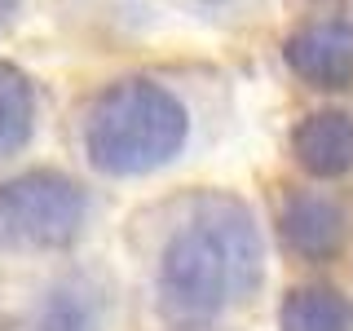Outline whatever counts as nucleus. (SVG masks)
Masks as SVG:
<instances>
[{"instance_id": "1", "label": "nucleus", "mask_w": 353, "mask_h": 331, "mask_svg": "<svg viewBox=\"0 0 353 331\" xmlns=\"http://www.w3.org/2000/svg\"><path fill=\"white\" fill-rule=\"evenodd\" d=\"M265 279V248L239 199L203 194L163 239L154 292L172 331H203Z\"/></svg>"}, {"instance_id": "2", "label": "nucleus", "mask_w": 353, "mask_h": 331, "mask_svg": "<svg viewBox=\"0 0 353 331\" xmlns=\"http://www.w3.org/2000/svg\"><path fill=\"white\" fill-rule=\"evenodd\" d=\"M190 115L154 80H119L88 110L84 154L106 177H146L181 154Z\"/></svg>"}, {"instance_id": "3", "label": "nucleus", "mask_w": 353, "mask_h": 331, "mask_svg": "<svg viewBox=\"0 0 353 331\" xmlns=\"http://www.w3.org/2000/svg\"><path fill=\"white\" fill-rule=\"evenodd\" d=\"M88 194L66 172L36 168L0 181V252H58L80 239Z\"/></svg>"}, {"instance_id": "4", "label": "nucleus", "mask_w": 353, "mask_h": 331, "mask_svg": "<svg viewBox=\"0 0 353 331\" xmlns=\"http://www.w3.org/2000/svg\"><path fill=\"white\" fill-rule=\"evenodd\" d=\"M283 58L309 88L345 93V88H353V27L336 18L309 22L287 36Z\"/></svg>"}, {"instance_id": "5", "label": "nucleus", "mask_w": 353, "mask_h": 331, "mask_svg": "<svg viewBox=\"0 0 353 331\" xmlns=\"http://www.w3.org/2000/svg\"><path fill=\"white\" fill-rule=\"evenodd\" d=\"M102 292L80 279L53 283L40 301H31L22 314L5 323V331H102Z\"/></svg>"}, {"instance_id": "6", "label": "nucleus", "mask_w": 353, "mask_h": 331, "mask_svg": "<svg viewBox=\"0 0 353 331\" xmlns=\"http://www.w3.org/2000/svg\"><path fill=\"white\" fill-rule=\"evenodd\" d=\"M292 154L318 181H336V177L353 172V115H345V110L305 115L292 132Z\"/></svg>"}, {"instance_id": "7", "label": "nucleus", "mask_w": 353, "mask_h": 331, "mask_svg": "<svg viewBox=\"0 0 353 331\" xmlns=\"http://www.w3.org/2000/svg\"><path fill=\"white\" fill-rule=\"evenodd\" d=\"M283 243L305 261H331L345 243V212L327 194H292L279 212Z\"/></svg>"}, {"instance_id": "8", "label": "nucleus", "mask_w": 353, "mask_h": 331, "mask_svg": "<svg viewBox=\"0 0 353 331\" xmlns=\"http://www.w3.org/2000/svg\"><path fill=\"white\" fill-rule=\"evenodd\" d=\"M279 331H353V305L327 283L292 287L279 305Z\"/></svg>"}, {"instance_id": "9", "label": "nucleus", "mask_w": 353, "mask_h": 331, "mask_svg": "<svg viewBox=\"0 0 353 331\" xmlns=\"http://www.w3.org/2000/svg\"><path fill=\"white\" fill-rule=\"evenodd\" d=\"M36 128V93L14 62H0V159L18 154Z\"/></svg>"}, {"instance_id": "10", "label": "nucleus", "mask_w": 353, "mask_h": 331, "mask_svg": "<svg viewBox=\"0 0 353 331\" xmlns=\"http://www.w3.org/2000/svg\"><path fill=\"white\" fill-rule=\"evenodd\" d=\"M18 14H22V0H0V36L18 22Z\"/></svg>"}]
</instances>
